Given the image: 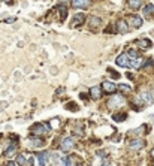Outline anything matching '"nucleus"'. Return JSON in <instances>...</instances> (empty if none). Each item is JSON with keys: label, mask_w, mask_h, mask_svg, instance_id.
Masks as SVG:
<instances>
[{"label": "nucleus", "mask_w": 154, "mask_h": 166, "mask_svg": "<svg viewBox=\"0 0 154 166\" xmlns=\"http://www.w3.org/2000/svg\"><path fill=\"white\" fill-rule=\"evenodd\" d=\"M59 123H60V120H59V118H54V120L50 121V124H51L52 129H59V126H60Z\"/></svg>", "instance_id": "nucleus-20"}, {"label": "nucleus", "mask_w": 154, "mask_h": 166, "mask_svg": "<svg viewBox=\"0 0 154 166\" xmlns=\"http://www.w3.org/2000/svg\"><path fill=\"white\" fill-rule=\"evenodd\" d=\"M117 27H118V33H127L129 32L127 23H126V21H123V20H120V21L117 23Z\"/></svg>", "instance_id": "nucleus-11"}, {"label": "nucleus", "mask_w": 154, "mask_h": 166, "mask_svg": "<svg viewBox=\"0 0 154 166\" xmlns=\"http://www.w3.org/2000/svg\"><path fill=\"white\" fill-rule=\"evenodd\" d=\"M77 159H75V156H70L69 159H66V165H75L77 162H75Z\"/></svg>", "instance_id": "nucleus-23"}, {"label": "nucleus", "mask_w": 154, "mask_h": 166, "mask_svg": "<svg viewBox=\"0 0 154 166\" xmlns=\"http://www.w3.org/2000/svg\"><path fill=\"white\" fill-rule=\"evenodd\" d=\"M138 45H139L141 48H150V47H151V41L142 39V41H138Z\"/></svg>", "instance_id": "nucleus-16"}, {"label": "nucleus", "mask_w": 154, "mask_h": 166, "mask_svg": "<svg viewBox=\"0 0 154 166\" xmlns=\"http://www.w3.org/2000/svg\"><path fill=\"white\" fill-rule=\"evenodd\" d=\"M73 145H75L73 139H72V138H66V139H63L60 148H61V151H69L70 148H73Z\"/></svg>", "instance_id": "nucleus-3"}, {"label": "nucleus", "mask_w": 154, "mask_h": 166, "mask_svg": "<svg viewBox=\"0 0 154 166\" xmlns=\"http://www.w3.org/2000/svg\"><path fill=\"white\" fill-rule=\"evenodd\" d=\"M153 11H154V5H147L145 8H144V14H145V15H150Z\"/></svg>", "instance_id": "nucleus-19"}, {"label": "nucleus", "mask_w": 154, "mask_h": 166, "mask_svg": "<svg viewBox=\"0 0 154 166\" xmlns=\"http://www.w3.org/2000/svg\"><path fill=\"white\" fill-rule=\"evenodd\" d=\"M100 24V18H91V25H93V27H96V25H99Z\"/></svg>", "instance_id": "nucleus-26"}, {"label": "nucleus", "mask_w": 154, "mask_h": 166, "mask_svg": "<svg viewBox=\"0 0 154 166\" xmlns=\"http://www.w3.org/2000/svg\"><path fill=\"white\" fill-rule=\"evenodd\" d=\"M130 23H132V25H133L135 29H139V27L142 25V18L138 17V15H135V17L130 20Z\"/></svg>", "instance_id": "nucleus-12"}, {"label": "nucleus", "mask_w": 154, "mask_h": 166, "mask_svg": "<svg viewBox=\"0 0 154 166\" xmlns=\"http://www.w3.org/2000/svg\"><path fill=\"white\" fill-rule=\"evenodd\" d=\"M112 118H114L115 121H123V120H126V118H127V115H126V114H114Z\"/></svg>", "instance_id": "nucleus-18"}, {"label": "nucleus", "mask_w": 154, "mask_h": 166, "mask_svg": "<svg viewBox=\"0 0 154 166\" xmlns=\"http://www.w3.org/2000/svg\"><path fill=\"white\" fill-rule=\"evenodd\" d=\"M14 21H15V18H8L6 20V23H14Z\"/></svg>", "instance_id": "nucleus-29"}, {"label": "nucleus", "mask_w": 154, "mask_h": 166, "mask_svg": "<svg viewBox=\"0 0 154 166\" xmlns=\"http://www.w3.org/2000/svg\"><path fill=\"white\" fill-rule=\"evenodd\" d=\"M102 88L105 90V92H108V93H114L115 90H117V85H115L114 83H109V81H103Z\"/></svg>", "instance_id": "nucleus-6"}, {"label": "nucleus", "mask_w": 154, "mask_h": 166, "mask_svg": "<svg viewBox=\"0 0 154 166\" xmlns=\"http://www.w3.org/2000/svg\"><path fill=\"white\" fill-rule=\"evenodd\" d=\"M61 3H69V0H60Z\"/></svg>", "instance_id": "nucleus-30"}, {"label": "nucleus", "mask_w": 154, "mask_h": 166, "mask_svg": "<svg viewBox=\"0 0 154 166\" xmlns=\"http://www.w3.org/2000/svg\"><path fill=\"white\" fill-rule=\"evenodd\" d=\"M32 133H34V135H45L46 129L43 127V124H34L32 127Z\"/></svg>", "instance_id": "nucleus-8"}, {"label": "nucleus", "mask_w": 154, "mask_h": 166, "mask_svg": "<svg viewBox=\"0 0 154 166\" xmlns=\"http://www.w3.org/2000/svg\"><path fill=\"white\" fill-rule=\"evenodd\" d=\"M129 5H130V8L132 9H139L141 8V5H142V0H130Z\"/></svg>", "instance_id": "nucleus-14"}, {"label": "nucleus", "mask_w": 154, "mask_h": 166, "mask_svg": "<svg viewBox=\"0 0 154 166\" xmlns=\"http://www.w3.org/2000/svg\"><path fill=\"white\" fill-rule=\"evenodd\" d=\"M151 157L154 159V148H153V151H151Z\"/></svg>", "instance_id": "nucleus-31"}, {"label": "nucleus", "mask_w": 154, "mask_h": 166, "mask_svg": "<svg viewBox=\"0 0 154 166\" xmlns=\"http://www.w3.org/2000/svg\"><path fill=\"white\" fill-rule=\"evenodd\" d=\"M145 147V141L144 139H136V141H133L132 144H130V148L133 150H141Z\"/></svg>", "instance_id": "nucleus-9"}, {"label": "nucleus", "mask_w": 154, "mask_h": 166, "mask_svg": "<svg viewBox=\"0 0 154 166\" xmlns=\"http://www.w3.org/2000/svg\"><path fill=\"white\" fill-rule=\"evenodd\" d=\"M17 160H18V165H27V162H26V157L23 156V154H20L17 157Z\"/></svg>", "instance_id": "nucleus-21"}, {"label": "nucleus", "mask_w": 154, "mask_h": 166, "mask_svg": "<svg viewBox=\"0 0 154 166\" xmlns=\"http://www.w3.org/2000/svg\"><path fill=\"white\" fill-rule=\"evenodd\" d=\"M32 144H33L34 147H41V145H43V141H41V139H33Z\"/></svg>", "instance_id": "nucleus-27"}, {"label": "nucleus", "mask_w": 154, "mask_h": 166, "mask_svg": "<svg viewBox=\"0 0 154 166\" xmlns=\"http://www.w3.org/2000/svg\"><path fill=\"white\" fill-rule=\"evenodd\" d=\"M3 2H6V3H11V2H12V0H3Z\"/></svg>", "instance_id": "nucleus-32"}, {"label": "nucleus", "mask_w": 154, "mask_h": 166, "mask_svg": "<svg viewBox=\"0 0 154 166\" xmlns=\"http://www.w3.org/2000/svg\"><path fill=\"white\" fill-rule=\"evenodd\" d=\"M108 70H109V74L112 75V78H114V79H118V78H120V74H117L114 69H108Z\"/></svg>", "instance_id": "nucleus-25"}, {"label": "nucleus", "mask_w": 154, "mask_h": 166, "mask_svg": "<svg viewBox=\"0 0 154 166\" xmlns=\"http://www.w3.org/2000/svg\"><path fill=\"white\" fill-rule=\"evenodd\" d=\"M126 103V100L123 96H114L109 102H108V106L109 108H117V106H123Z\"/></svg>", "instance_id": "nucleus-1"}, {"label": "nucleus", "mask_w": 154, "mask_h": 166, "mask_svg": "<svg viewBox=\"0 0 154 166\" xmlns=\"http://www.w3.org/2000/svg\"><path fill=\"white\" fill-rule=\"evenodd\" d=\"M115 63L120 67H129L130 66V61H129V56L127 54H120L118 57L115 58Z\"/></svg>", "instance_id": "nucleus-2"}, {"label": "nucleus", "mask_w": 154, "mask_h": 166, "mask_svg": "<svg viewBox=\"0 0 154 166\" xmlns=\"http://www.w3.org/2000/svg\"><path fill=\"white\" fill-rule=\"evenodd\" d=\"M118 88H120V90H121L123 93H129V92H130V87H129L127 84H121Z\"/></svg>", "instance_id": "nucleus-22"}, {"label": "nucleus", "mask_w": 154, "mask_h": 166, "mask_svg": "<svg viewBox=\"0 0 154 166\" xmlns=\"http://www.w3.org/2000/svg\"><path fill=\"white\" fill-rule=\"evenodd\" d=\"M37 162H39V165H48L50 163V153L48 151H42L37 156Z\"/></svg>", "instance_id": "nucleus-4"}, {"label": "nucleus", "mask_w": 154, "mask_h": 166, "mask_svg": "<svg viewBox=\"0 0 154 166\" xmlns=\"http://www.w3.org/2000/svg\"><path fill=\"white\" fill-rule=\"evenodd\" d=\"M141 63H142V60L138 57V58H133L132 61H130V66L133 67V69H139L141 67Z\"/></svg>", "instance_id": "nucleus-15"}, {"label": "nucleus", "mask_w": 154, "mask_h": 166, "mask_svg": "<svg viewBox=\"0 0 154 166\" xmlns=\"http://www.w3.org/2000/svg\"><path fill=\"white\" fill-rule=\"evenodd\" d=\"M84 21H86V15L84 14H77L75 18H73V21H72V27H78V25L82 24Z\"/></svg>", "instance_id": "nucleus-7"}, {"label": "nucleus", "mask_w": 154, "mask_h": 166, "mask_svg": "<svg viewBox=\"0 0 154 166\" xmlns=\"http://www.w3.org/2000/svg\"><path fill=\"white\" fill-rule=\"evenodd\" d=\"M15 150H17V145H11V147L5 151V156H6V157H11V156L15 153Z\"/></svg>", "instance_id": "nucleus-17"}, {"label": "nucleus", "mask_w": 154, "mask_h": 166, "mask_svg": "<svg viewBox=\"0 0 154 166\" xmlns=\"http://www.w3.org/2000/svg\"><path fill=\"white\" fill-rule=\"evenodd\" d=\"M139 97H141V100L144 102V103H150L151 100H153V96H151V93H148V92H142L141 94H139Z\"/></svg>", "instance_id": "nucleus-10"}, {"label": "nucleus", "mask_w": 154, "mask_h": 166, "mask_svg": "<svg viewBox=\"0 0 154 166\" xmlns=\"http://www.w3.org/2000/svg\"><path fill=\"white\" fill-rule=\"evenodd\" d=\"M91 0H72V6L73 8H79V9H86L90 5Z\"/></svg>", "instance_id": "nucleus-5"}, {"label": "nucleus", "mask_w": 154, "mask_h": 166, "mask_svg": "<svg viewBox=\"0 0 154 166\" xmlns=\"http://www.w3.org/2000/svg\"><path fill=\"white\" fill-rule=\"evenodd\" d=\"M127 56H129V58H132V60H133V58H138V52L135 50H130Z\"/></svg>", "instance_id": "nucleus-24"}, {"label": "nucleus", "mask_w": 154, "mask_h": 166, "mask_svg": "<svg viewBox=\"0 0 154 166\" xmlns=\"http://www.w3.org/2000/svg\"><path fill=\"white\" fill-rule=\"evenodd\" d=\"M68 108H70V109H75V111H77V109H78V106H77V105H72V103H70V105H68Z\"/></svg>", "instance_id": "nucleus-28"}, {"label": "nucleus", "mask_w": 154, "mask_h": 166, "mask_svg": "<svg viewBox=\"0 0 154 166\" xmlns=\"http://www.w3.org/2000/svg\"><path fill=\"white\" fill-rule=\"evenodd\" d=\"M90 93H91V97H93L94 100H97L100 96H102V92H100V88H99V87H93V88L90 90Z\"/></svg>", "instance_id": "nucleus-13"}]
</instances>
